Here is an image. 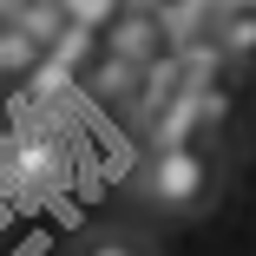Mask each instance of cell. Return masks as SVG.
Listing matches in <instances>:
<instances>
[{"mask_svg": "<svg viewBox=\"0 0 256 256\" xmlns=\"http://www.w3.org/2000/svg\"><path fill=\"white\" fill-rule=\"evenodd\" d=\"M138 197L151 210H171V217H190L217 197V151L190 138V144H151L144 164H138Z\"/></svg>", "mask_w": 256, "mask_h": 256, "instance_id": "6da1fadb", "label": "cell"}, {"mask_svg": "<svg viewBox=\"0 0 256 256\" xmlns=\"http://www.w3.org/2000/svg\"><path fill=\"white\" fill-rule=\"evenodd\" d=\"M0 178H7L14 190H26V197L60 190V184L72 178V151H66V138L46 125V118H26V125L7 138V151H0Z\"/></svg>", "mask_w": 256, "mask_h": 256, "instance_id": "7a4b0ae2", "label": "cell"}, {"mask_svg": "<svg viewBox=\"0 0 256 256\" xmlns=\"http://www.w3.org/2000/svg\"><path fill=\"white\" fill-rule=\"evenodd\" d=\"M106 46H112L118 60H132V66H151V60L178 53V33H171V20H164V7H158V0H132V7H125V20L106 33Z\"/></svg>", "mask_w": 256, "mask_h": 256, "instance_id": "3957f363", "label": "cell"}, {"mask_svg": "<svg viewBox=\"0 0 256 256\" xmlns=\"http://www.w3.org/2000/svg\"><path fill=\"white\" fill-rule=\"evenodd\" d=\"M79 92L86 98H98V106H112V112H138V92H144V66H132V60H118L112 46L92 60V72L79 79Z\"/></svg>", "mask_w": 256, "mask_h": 256, "instance_id": "277c9868", "label": "cell"}, {"mask_svg": "<svg viewBox=\"0 0 256 256\" xmlns=\"http://www.w3.org/2000/svg\"><path fill=\"white\" fill-rule=\"evenodd\" d=\"M14 26H20V33H33L46 53H53V46H60V33H66L72 20H66V7H60V0H20V7H14Z\"/></svg>", "mask_w": 256, "mask_h": 256, "instance_id": "5b68a950", "label": "cell"}, {"mask_svg": "<svg viewBox=\"0 0 256 256\" xmlns=\"http://www.w3.org/2000/svg\"><path fill=\"white\" fill-rule=\"evenodd\" d=\"M40 60H46V46L33 33H20L14 20H0V72H33Z\"/></svg>", "mask_w": 256, "mask_h": 256, "instance_id": "8992f818", "label": "cell"}, {"mask_svg": "<svg viewBox=\"0 0 256 256\" xmlns=\"http://www.w3.org/2000/svg\"><path fill=\"white\" fill-rule=\"evenodd\" d=\"M217 40H224L230 66H250L256 60V14H224L217 20Z\"/></svg>", "mask_w": 256, "mask_h": 256, "instance_id": "52a82bcc", "label": "cell"}, {"mask_svg": "<svg viewBox=\"0 0 256 256\" xmlns=\"http://www.w3.org/2000/svg\"><path fill=\"white\" fill-rule=\"evenodd\" d=\"M60 7H66V20H72V26L112 33V26L125 20V7H132V0H60Z\"/></svg>", "mask_w": 256, "mask_h": 256, "instance_id": "ba28073f", "label": "cell"}, {"mask_svg": "<svg viewBox=\"0 0 256 256\" xmlns=\"http://www.w3.org/2000/svg\"><path fill=\"white\" fill-rule=\"evenodd\" d=\"M197 106H204V138L224 132L230 112H236V79H210V86H197Z\"/></svg>", "mask_w": 256, "mask_h": 256, "instance_id": "9c48e42d", "label": "cell"}, {"mask_svg": "<svg viewBox=\"0 0 256 256\" xmlns=\"http://www.w3.org/2000/svg\"><path fill=\"white\" fill-rule=\"evenodd\" d=\"M72 256H158V250L138 243V236H125V230H106V236H86Z\"/></svg>", "mask_w": 256, "mask_h": 256, "instance_id": "30bf717a", "label": "cell"}, {"mask_svg": "<svg viewBox=\"0 0 256 256\" xmlns=\"http://www.w3.org/2000/svg\"><path fill=\"white\" fill-rule=\"evenodd\" d=\"M230 14H256V0H230Z\"/></svg>", "mask_w": 256, "mask_h": 256, "instance_id": "8fae6325", "label": "cell"}]
</instances>
